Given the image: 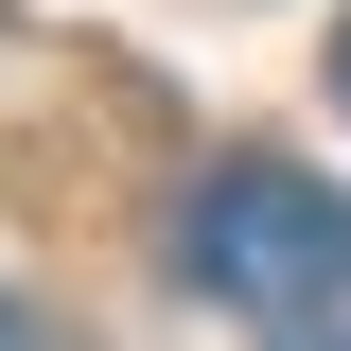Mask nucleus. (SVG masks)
<instances>
[{"mask_svg": "<svg viewBox=\"0 0 351 351\" xmlns=\"http://www.w3.org/2000/svg\"><path fill=\"white\" fill-rule=\"evenodd\" d=\"M334 106H351V18H334Z\"/></svg>", "mask_w": 351, "mask_h": 351, "instance_id": "4", "label": "nucleus"}, {"mask_svg": "<svg viewBox=\"0 0 351 351\" xmlns=\"http://www.w3.org/2000/svg\"><path fill=\"white\" fill-rule=\"evenodd\" d=\"M281 351H351V316H281Z\"/></svg>", "mask_w": 351, "mask_h": 351, "instance_id": "2", "label": "nucleus"}, {"mask_svg": "<svg viewBox=\"0 0 351 351\" xmlns=\"http://www.w3.org/2000/svg\"><path fill=\"white\" fill-rule=\"evenodd\" d=\"M176 281L228 316H316L351 281V193L299 158H211L193 176V211H176Z\"/></svg>", "mask_w": 351, "mask_h": 351, "instance_id": "1", "label": "nucleus"}, {"mask_svg": "<svg viewBox=\"0 0 351 351\" xmlns=\"http://www.w3.org/2000/svg\"><path fill=\"white\" fill-rule=\"evenodd\" d=\"M0 351H53V334H36V299H0Z\"/></svg>", "mask_w": 351, "mask_h": 351, "instance_id": "3", "label": "nucleus"}]
</instances>
